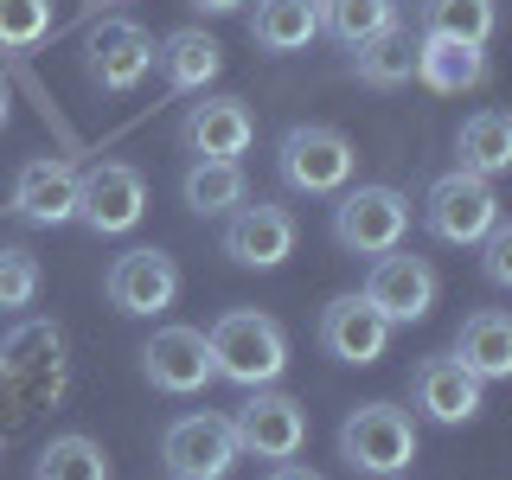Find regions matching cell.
<instances>
[{"label": "cell", "mask_w": 512, "mask_h": 480, "mask_svg": "<svg viewBox=\"0 0 512 480\" xmlns=\"http://www.w3.org/2000/svg\"><path fill=\"white\" fill-rule=\"evenodd\" d=\"M205 346H212V372L244 384V391H263V384H276L288 372V333L256 308L218 314L212 333H205Z\"/></svg>", "instance_id": "6da1fadb"}, {"label": "cell", "mask_w": 512, "mask_h": 480, "mask_svg": "<svg viewBox=\"0 0 512 480\" xmlns=\"http://www.w3.org/2000/svg\"><path fill=\"white\" fill-rule=\"evenodd\" d=\"M340 461L352 474H404L410 461H416V423H410V410H397V404H359L340 423Z\"/></svg>", "instance_id": "7a4b0ae2"}, {"label": "cell", "mask_w": 512, "mask_h": 480, "mask_svg": "<svg viewBox=\"0 0 512 480\" xmlns=\"http://www.w3.org/2000/svg\"><path fill=\"white\" fill-rule=\"evenodd\" d=\"M352 167H359V154H352V141L340 128L327 122H295L282 135L276 148V173L288 192H308V199H327V192H340L352 180Z\"/></svg>", "instance_id": "3957f363"}, {"label": "cell", "mask_w": 512, "mask_h": 480, "mask_svg": "<svg viewBox=\"0 0 512 480\" xmlns=\"http://www.w3.org/2000/svg\"><path fill=\"white\" fill-rule=\"evenodd\" d=\"M423 224H429V237H436V244H455V250L480 244V237L500 224L493 180H480V173H468V167L442 173V180L429 186V199H423Z\"/></svg>", "instance_id": "277c9868"}, {"label": "cell", "mask_w": 512, "mask_h": 480, "mask_svg": "<svg viewBox=\"0 0 512 480\" xmlns=\"http://www.w3.org/2000/svg\"><path fill=\"white\" fill-rule=\"evenodd\" d=\"M410 231V199L397 186H352L333 205V244L352 256H384L397 250Z\"/></svg>", "instance_id": "5b68a950"}, {"label": "cell", "mask_w": 512, "mask_h": 480, "mask_svg": "<svg viewBox=\"0 0 512 480\" xmlns=\"http://www.w3.org/2000/svg\"><path fill=\"white\" fill-rule=\"evenodd\" d=\"M231 436L256 461H295L301 442H308V410H301V397L269 391V384H263V391H250L244 404H237Z\"/></svg>", "instance_id": "8992f818"}, {"label": "cell", "mask_w": 512, "mask_h": 480, "mask_svg": "<svg viewBox=\"0 0 512 480\" xmlns=\"http://www.w3.org/2000/svg\"><path fill=\"white\" fill-rule=\"evenodd\" d=\"M359 295L372 301L391 327H416V320H429V308H436L442 276L423 263V256H404V244H397V250L372 256V276H365Z\"/></svg>", "instance_id": "52a82bcc"}, {"label": "cell", "mask_w": 512, "mask_h": 480, "mask_svg": "<svg viewBox=\"0 0 512 480\" xmlns=\"http://www.w3.org/2000/svg\"><path fill=\"white\" fill-rule=\"evenodd\" d=\"M141 212H148V180H141L128 160H103L77 180V224L96 237H122L135 231Z\"/></svg>", "instance_id": "ba28073f"}, {"label": "cell", "mask_w": 512, "mask_h": 480, "mask_svg": "<svg viewBox=\"0 0 512 480\" xmlns=\"http://www.w3.org/2000/svg\"><path fill=\"white\" fill-rule=\"evenodd\" d=\"M237 455L244 448L231 436V416H180L160 436V461H167L173 480H231Z\"/></svg>", "instance_id": "9c48e42d"}, {"label": "cell", "mask_w": 512, "mask_h": 480, "mask_svg": "<svg viewBox=\"0 0 512 480\" xmlns=\"http://www.w3.org/2000/svg\"><path fill=\"white\" fill-rule=\"evenodd\" d=\"M103 295L116 314H167L180 301V263L167 250H122L103 276Z\"/></svg>", "instance_id": "30bf717a"}, {"label": "cell", "mask_w": 512, "mask_h": 480, "mask_svg": "<svg viewBox=\"0 0 512 480\" xmlns=\"http://www.w3.org/2000/svg\"><path fill=\"white\" fill-rule=\"evenodd\" d=\"M224 256L244 269H282L295 256V218L288 205H269V199H244L237 212H224Z\"/></svg>", "instance_id": "8fae6325"}, {"label": "cell", "mask_w": 512, "mask_h": 480, "mask_svg": "<svg viewBox=\"0 0 512 480\" xmlns=\"http://www.w3.org/2000/svg\"><path fill=\"white\" fill-rule=\"evenodd\" d=\"M141 378L167 397H192L205 391L218 372H212V346H205L199 327H160L148 346H141Z\"/></svg>", "instance_id": "7c38bea8"}, {"label": "cell", "mask_w": 512, "mask_h": 480, "mask_svg": "<svg viewBox=\"0 0 512 480\" xmlns=\"http://www.w3.org/2000/svg\"><path fill=\"white\" fill-rule=\"evenodd\" d=\"M84 71H90V84L103 90V96L135 90L141 77L154 71V39H148V26H135V20L96 26L90 45H84Z\"/></svg>", "instance_id": "4fadbf2b"}, {"label": "cell", "mask_w": 512, "mask_h": 480, "mask_svg": "<svg viewBox=\"0 0 512 480\" xmlns=\"http://www.w3.org/2000/svg\"><path fill=\"white\" fill-rule=\"evenodd\" d=\"M320 346L340 365H378L391 346V320H384L365 295H333L320 308Z\"/></svg>", "instance_id": "5bb4252c"}, {"label": "cell", "mask_w": 512, "mask_h": 480, "mask_svg": "<svg viewBox=\"0 0 512 480\" xmlns=\"http://www.w3.org/2000/svg\"><path fill=\"white\" fill-rule=\"evenodd\" d=\"M410 397H416V410H423L429 423H442V429L474 423V416H480V378L455 359V352H442V359H423V365H416Z\"/></svg>", "instance_id": "9a60e30c"}, {"label": "cell", "mask_w": 512, "mask_h": 480, "mask_svg": "<svg viewBox=\"0 0 512 480\" xmlns=\"http://www.w3.org/2000/svg\"><path fill=\"white\" fill-rule=\"evenodd\" d=\"M13 218L32 224V231H52V224L77 218V173L64 160H26L20 180H13Z\"/></svg>", "instance_id": "2e32d148"}, {"label": "cell", "mask_w": 512, "mask_h": 480, "mask_svg": "<svg viewBox=\"0 0 512 480\" xmlns=\"http://www.w3.org/2000/svg\"><path fill=\"white\" fill-rule=\"evenodd\" d=\"M180 141L199 160H237L256 141V122L237 96H205V103H192L180 116Z\"/></svg>", "instance_id": "e0dca14e"}, {"label": "cell", "mask_w": 512, "mask_h": 480, "mask_svg": "<svg viewBox=\"0 0 512 480\" xmlns=\"http://www.w3.org/2000/svg\"><path fill=\"white\" fill-rule=\"evenodd\" d=\"M416 77L442 96H461V90H480L487 84V52L480 45H461V39H436V32H416Z\"/></svg>", "instance_id": "ac0fdd59"}, {"label": "cell", "mask_w": 512, "mask_h": 480, "mask_svg": "<svg viewBox=\"0 0 512 480\" xmlns=\"http://www.w3.org/2000/svg\"><path fill=\"white\" fill-rule=\"evenodd\" d=\"M455 359L468 365L480 384L512 378V320L500 308H474L461 320V333H455Z\"/></svg>", "instance_id": "d6986e66"}, {"label": "cell", "mask_w": 512, "mask_h": 480, "mask_svg": "<svg viewBox=\"0 0 512 480\" xmlns=\"http://www.w3.org/2000/svg\"><path fill=\"white\" fill-rule=\"evenodd\" d=\"M250 39L263 45L269 58L308 52V45L320 39V0H256V13H250Z\"/></svg>", "instance_id": "ffe728a7"}, {"label": "cell", "mask_w": 512, "mask_h": 480, "mask_svg": "<svg viewBox=\"0 0 512 480\" xmlns=\"http://www.w3.org/2000/svg\"><path fill=\"white\" fill-rule=\"evenodd\" d=\"M154 58H160V71H167L173 90H205L224 71V45L212 39V32H199V26L167 32V39L154 45Z\"/></svg>", "instance_id": "44dd1931"}, {"label": "cell", "mask_w": 512, "mask_h": 480, "mask_svg": "<svg viewBox=\"0 0 512 480\" xmlns=\"http://www.w3.org/2000/svg\"><path fill=\"white\" fill-rule=\"evenodd\" d=\"M352 52H359V84H372V90H397L416 77V32L404 20H391L365 45H352Z\"/></svg>", "instance_id": "7402d4cb"}, {"label": "cell", "mask_w": 512, "mask_h": 480, "mask_svg": "<svg viewBox=\"0 0 512 480\" xmlns=\"http://www.w3.org/2000/svg\"><path fill=\"white\" fill-rule=\"evenodd\" d=\"M180 199H186V212H199V218L237 212V205H244V167H237V160H192L186 180H180Z\"/></svg>", "instance_id": "603a6c76"}, {"label": "cell", "mask_w": 512, "mask_h": 480, "mask_svg": "<svg viewBox=\"0 0 512 480\" xmlns=\"http://www.w3.org/2000/svg\"><path fill=\"white\" fill-rule=\"evenodd\" d=\"M461 167L480 173V180H500V173L512 167V122L500 116V109H480V116L461 122Z\"/></svg>", "instance_id": "cb8c5ba5"}, {"label": "cell", "mask_w": 512, "mask_h": 480, "mask_svg": "<svg viewBox=\"0 0 512 480\" xmlns=\"http://www.w3.org/2000/svg\"><path fill=\"white\" fill-rule=\"evenodd\" d=\"M423 32L436 39H461V45H487L493 26H500V7L493 0H423Z\"/></svg>", "instance_id": "d4e9b609"}, {"label": "cell", "mask_w": 512, "mask_h": 480, "mask_svg": "<svg viewBox=\"0 0 512 480\" xmlns=\"http://www.w3.org/2000/svg\"><path fill=\"white\" fill-rule=\"evenodd\" d=\"M32 480H109V455L90 436H52L32 461Z\"/></svg>", "instance_id": "484cf974"}, {"label": "cell", "mask_w": 512, "mask_h": 480, "mask_svg": "<svg viewBox=\"0 0 512 480\" xmlns=\"http://www.w3.org/2000/svg\"><path fill=\"white\" fill-rule=\"evenodd\" d=\"M391 20H397V0H320V32H333L340 45H365Z\"/></svg>", "instance_id": "4316f807"}, {"label": "cell", "mask_w": 512, "mask_h": 480, "mask_svg": "<svg viewBox=\"0 0 512 480\" xmlns=\"http://www.w3.org/2000/svg\"><path fill=\"white\" fill-rule=\"evenodd\" d=\"M39 301V256L20 244H0V314H20Z\"/></svg>", "instance_id": "83f0119b"}, {"label": "cell", "mask_w": 512, "mask_h": 480, "mask_svg": "<svg viewBox=\"0 0 512 480\" xmlns=\"http://www.w3.org/2000/svg\"><path fill=\"white\" fill-rule=\"evenodd\" d=\"M52 32V0H0V45L7 52H32Z\"/></svg>", "instance_id": "f1b7e54d"}, {"label": "cell", "mask_w": 512, "mask_h": 480, "mask_svg": "<svg viewBox=\"0 0 512 480\" xmlns=\"http://www.w3.org/2000/svg\"><path fill=\"white\" fill-rule=\"evenodd\" d=\"M480 244H487V256H480V276H487L493 288H512V224H493Z\"/></svg>", "instance_id": "f546056e"}, {"label": "cell", "mask_w": 512, "mask_h": 480, "mask_svg": "<svg viewBox=\"0 0 512 480\" xmlns=\"http://www.w3.org/2000/svg\"><path fill=\"white\" fill-rule=\"evenodd\" d=\"M269 480H320V474L301 468V461H276V468H269Z\"/></svg>", "instance_id": "4dcf8cb0"}, {"label": "cell", "mask_w": 512, "mask_h": 480, "mask_svg": "<svg viewBox=\"0 0 512 480\" xmlns=\"http://www.w3.org/2000/svg\"><path fill=\"white\" fill-rule=\"evenodd\" d=\"M186 7H199V13H237L244 0H186Z\"/></svg>", "instance_id": "1f68e13d"}, {"label": "cell", "mask_w": 512, "mask_h": 480, "mask_svg": "<svg viewBox=\"0 0 512 480\" xmlns=\"http://www.w3.org/2000/svg\"><path fill=\"white\" fill-rule=\"evenodd\" d=\"M7 378H13V359H7V352H0V391H7Z\"/></svg>", "instance_id": "d6a6232c"}, {"label": "cell", "mask_w": 512, "mask_h": 480, "mask_svg": "<svg viewBox=\"0 0 512 480\" xmlns=\"http://www.w3.org/2000/svg\"><path fill=\"white\" fill-rule=\"evenodd\" d=\"M7 109H13V103H7V84H0V128H7Z\"/></svg>", "instance_id": "836d02e7"}, {"label": "cell", "mask_w": 512, "mask_h": 480, "mask_svg": "<svg viewBox=\"0 0 512 480\" xmlns=\"http://www.w3.org/2000/svg\"><path fill=\"white\" fill-rule=\"evenodd\" d=\"M384 480H404V474H384Z\"/></svg>", "instance_id": "e575fe53"}]
</instances>
